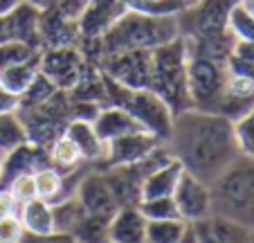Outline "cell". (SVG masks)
Segmentation results:
<instances>
[{"mask_svg":"<svg viewBox=\"0 0 254 243\" xmlns=\"http://www.w3.org/2000/svg\"><path fill=\"white\" fill-rule=\"evenodd\" d=\"M164 144L185 171L207 185H211L241 156L234 119L198 108L173 115L171 135Z\"/></svg>","mask_w":254,"mask_h":243,"instance_id":"obj_1","label":"cell"},{"mask_svg":"<svg viewBox=\"0 0 254 243\" xmlns=\"http://www.w3.org/2000/svg\"><path fill=\"white\" fill-rule=\"evenodd\" d=\"M180 36L178 16H151L135 9H124L111 27L99 36L101 52L117 54L128 50H155Z\"/></svg>","mask_w":254,"mask_h":243,"instance_id":"obj_2","label":"cell"},{"mask_svg":"<svg viewBox=\"0 0 254 243\" xmlns=\"http://www.w3.org/2000/svg\"><path fill=\"white\" fill-rule=\"evenodd\" d=\"M211 216L254 232V158L239 156L209 185Z\"/></svg>","mask_w":254,"mask_h":243,"instance_id":"obj_3","label":"cell"},{"mask_svg":"<svg viewBox=\"0 0 254 243\" xmlns=\"http://www.w3.org/2000/svg\"><path fill=\"white\" fill-rule=\"evenodd\" d=\"M187 43L183 36H178L171 43L151 50V81L149 88L158 97L167 101L173 115L191 108L187 88Z\"/></svg>","mask_w":254,"mask_h":243,"instance_id":"obj_4","label":"cell"},{"mask_svg":"<svg viewBox=\"0 0 254 243\" xmlns=\"http://www.w3.org/2000/svg\"><path fill=\"white\" fill-rule=\"evenodd\" d=\"M101 79L113 106H122L124 110H128L146 133L155 135L160 142H167L173 126V110L162 97H158L151 88H139V90L124 88L106 75H101Z\"/></svg>","mask_w":254,"mask_h":243,"instance_id":"obj_5","label":"cell"},{"mask_svg":"<svg viewBox=\"0 0 254 243\" xmlns=\"http://www.w3.org/2000/svg\"><path fill=\"white\" fill-rule=\"evenodd\" d=\"M189 52V50H187ZM227 79L225 61L189 52L187 61V88L191 108L218 113Z\"/></svg>","mask_w":254,"mask_h":243,"instance_id":"obj_6","label":"cell"},{"mask_svg":"<svg viewBox=\"0 0 254 243\" xmlns=\"http://www.w3.org/2000/svg\"><path fill=\"white\" fill-rule=\"evenodd\" d=\"M104 75L120 86L139 90L149 88L151 81V50H128V52L106 54Z\"/></svg>","mask_w":254,"mask_h":243,"instance_id":"obj_7","label":"cell"},{"mask_svg":"<svg viewBox=\"0 0 254 243\" xmlns=\"http://www.w3.org/2000/svg\"><path fill=\"white\" fill-rule=\"evenodd\" d=\"M173 203L178 207V214L180 219L187 221V223H196V221L209 219L211 216V191L209 185L202 182L200 178L191 176L189 171L180 173L178 178V185L171 194Z\"/></svg>","mask_w":254,"mask_h":243,"instance_id":"obj_8","label":"cell"},{"mask_svg":"<svg viewBox=\"0 0 254 243\" xmlns=\"http://www.w3.org/2000/svg\"><path fill=\"white\" fill-rule=\"evenodd\" d=\"M158 144H162L155 135L146 131H135L126 133L122 138H115L106 142V153L97 164V169H111V167H124V164H135L142 158H146Z\"/></svg>","mask_w":254,"mask_h":243,"instance_id":"obj_9","label":"cell"},{"mask_svg":"<svg viewBox=\"0 0 254 243\" xmlns=\"http://www.w3.org/2000/svg\"><path fill=\"white\" fill-rule=\"evenodd\" d=\"M74 196L83 205L86 214L101 216V219H111L117 212V203L111 194V187L106 182V176L101 169H92V171L83 173L77 180L74 187Z\"/></svg>","mask_w":254,"mask_h":243,"instance_id":"obj_10","label":"cell"},{"mask_svg":"<svg viewBox=\"0 0 254 243\" xmlns=\"http://www.w3.org/2000/svg\"><path fill=\"white\" fill-rule=\"evenodd\" d=\"M81 57L77 50L67 45H54L52 50L41 54V72L52 81L59 90L77 86L81 79Z\"/></svg>","mask_w":254,"mask_h":243,"instance_id":"obj_11","label":"cell"},{"mask_svg":"<svg viewBox=\"0 0 254 243\" xmlns=\"http://www.w3.org/2000/svg\"><path fill=\"white\" fill-rule=\"evenodd\" d=\"M106 176V182L111 187V194L115 198L117 207L126 205H139L142 200V171L137 164H124V167H111L101 169Z\"/></svg>","mask_w":254,"mask_h":243,"instance_id":"obj_12","label":"cell"},{"mask_svg":"<svg viewBox=\"0 0 254 243\" xmlns=\"http://www.w3.org/2000/svg\"><path fill=\"white\" fill-rule=\"evenodd\" d=\"M146 223L137 205L117 207L108 223V243H146Z\"/></svg>","mask_w":254,"mask_h":243,"instance_id":"obj_13","label":"cell"},{"mask_svg":"<svg viewBox=\"0 0 254 243\" xmlns=\"http://www.w3.org/2000/svg\"><path fill=\"white\" fill-rule=\"evenodd\" d=\"M95 124V131L104 142H111L115 138H122L126 133H135V131H144L142 126L135 122V117L124 110L122 106H106V108H99V113L92 119Z\"/></svg>","mask_w":254,"mask_h":243,"instance_id":"obj_14","label":"cell"},{"mask_svg":"<svg viewBox=\"0 0 254 243\" xmlns=\"http://www.w3.org/2000/svg\"><path fill=\"white\" fill-rule=\"evenodd\" d=\"M63 133L72 140V142L77 144L79 153H81L83 160L88 162H99L106 153V142L97 135L95 131V124L88 122V119H79V117H72L70 122L65 124Z\"/></svg>","mask_w":254,"mask_h":243,"instance_id":"obj_15","label":"cell"},{"mask_svg":"<svg viewBox=\"0 0 254 243\" xmlns=\"http://www.w3.org/2000/svg\"><path fill=\"white\" fill-rule=\"evenodd\" d=\"M183 173V164L173 158L167 164L153 169L149 176L142 180V200L144 198H164L171 196L178 185V178Z\"/></svg>","mask_w":254,"mask_h":243,"instance_id":"obj_16","label":"cell"},{"mask_svg":"<svg viewBox=\"0 0 254 243\" xmlns=\"http://www.w3.org/2000/svg\"><path fill=\"white\" fill-rule=\"evenodd\" d=\"M18 219L25 232L32 234H52L54 232V212L52 203L45 198H34L18 207Z\"/></svg>","mask_w":254,"mask_h":243,"instance_id":"obj_17","label":"cell"},{"mask_svg":"<svg viewBox=\"0 0 254 243\" xmlns=\"http://www.w3.org/2000/svg\"><path fill=\"white\" fill-rule=\"evenodd\" d=\"M39 72H41V54L29 59V61H25V63H18V66L0 70V83L5 88H9L14 95L23 97L25 90L32 86V81L36 79Z\"/></svg>","mask_w":254,"mask_h":243,"instance_id":"obj_18","label":"cell"},{"mask_svg":"<svg viewBox=\"0 0 254 243\" xmlns=\"http://www.w3.org/2000/svg\"><path fill=\"white\" fill-rule=\"evenodd\" d=\"M52 212H54V232H63V234H72L81 225V221L86 219V210H83L77 196H67V198L59 200V203H52Z\"/></svg>","mask_w":254,"mask_h":243,"instance_id":"obj_19","label":"cell"},{"mask_svg":"<svg viewBox=\"0 0 254 243\" xmlns=\"http://www.w3.org/2000/svg\"><path fill=\"white\" fill-rule=\"evenodd\" d=\"M34 182H36V191L39 198H45L50 203H59L65 198L63 189H65V173L57 169L54 164H45V167L34 171Z\"/></svg>","mask_w":254,"mask_h":243,"instance_id":"obj_20","label":"cell"},{"mask_svg":"<svg viewBox=\"0 0 254 243\" xmlns=\"http://www.w3.org/2000/svg\"><path fill=\"white\" fill-rule=\"evenodd\" d=\"M29 142L20 113H2L0 115V153H9L16 147Z\"/></svg>","mask_w":254,"mask_h":243,"instance_id":"obj_21","label":"cell"},{"mask_svg":"<svg viewBox=\"0 0 254 243\" xmlns=\"http://www.w3.org/2000/svg\"><path fill=\"white\" fill-rule=\"evenodd\" d=\"M189 223L183 219H164L146 223V243H178Z\"/></svg>","mask_w":254,"mask_h":243,"instance_id":"obj_22","label":"cell"},{"mask_svg":"<svg viewBox=\"0 0 254 243\" xmlns=\"http://www.w3.org/2000/svg\"><path fill=\"white\" fill-rule=\"evenodd\" d=\"M48 156H50V162H52L57 169H61V171L63 169H74L79 162H83L77 144L72 142L65 133H61V135L54 138V142L50 144Z\"/></svg>","mask_w":254,"mask_h":243,"instance_id":"obj_23","label":"cell"},{"mask_svg":"<svg viewBox=\"0 0 254 243\" xmlns=\"http://www.w3.org/2000/svg\"><path fill=\"white\" fill-rule=\"evenodd\" d=\"M225 68L232 75H243L254 79V43L234 38V45H232V52L225 61Z\"/></svg>","mask_w":254,"mask_h":243,"instance_id":"obj_24","label":"cell"},{"mask_svg":"<svg viewBox=\"0 0 254 243\" xmlns=\"http://www.w3.org/2000/svg\"><path fill=\"white\" fill-rule=\"evenodd\" d=\"M39 54L41 52L36 45H29L25 41H2L0 43V70L25 63L29 59L39 57Z\"/></svg>","mask_w":254,"mask_h":243,"instance_id":"obj_25","label":"cell"},{"mask_svg":"<svg viewBox=\"0 0 254 243\" xmlns=\"http://www.w3.org/2000/svg\"><path fill=\"white\" fill-rule=\"evenodd\" d=\"M108 223L111 219L86 214L81 225L72 232V237L77 243H108Z\"/></svg>","mask_w":254,"mask_h":243,"instance_id":"obj_26","label":"cell"},{"mask_svg":"<svg viewBox=\"0 0 254 243\" xmlns=\"http://www.w3.org/2000/svg\"><path fill=\"white\" fill-rule=\"evenodd\" d=\"M139 212L146 216V221H164V219H180L178 207L171 196L164 198H144L139 200Z\"/></svg>","mask_w":254,"mask_h":243,"instance_id":"obj_27","label":"cell"},{"mask_svg":"<svg viewBox=\"0 0 254 243\" xmlns=\"http://www.w3.org/2000/svg\"><path fill=\"white\" fill-rule=\"evenodd\" d=\"M234 135L241 156L254 158V108H250L245 115L234 119Z\"/></svg>","mask_w":254,"mask_h":243,"instance_id":"obj_28","label":"cell"},{"mask_svg":"<svg viewBox=\"0 0 254 243\" xmlns=\"http://www.w3.org/2000/svg\"><path fill=\"white\" fill-rule=\"evenodd\" d=\"M5 189L9 191V196L14 198L16 205H25L29 200L39 198V191H36V182H34V173H18L14 176L9 182L5 185Z\"/></svg>","mask_w":254,"mask_h":243,"instance_id":"obj_29","label":"cell"},{"mask_svg":"<svg viewBox=\"0 0 254 243\" xmlns=\"http://www.w3.org/2000/svg\"><path fill=\"white\" fill-rule=\"evenodd\" d=\"M230 32L239 41H250L254 43V16L245 9L243 5H236L230 14Z\"/></svg>","mask_w":254,"mask_h":243,"instance_id":"obj_30","label":"cell"},{"mask_svg":"<svg viewBox=\"0 0 254 243\" xmlns=\"http://www.w3.org/2000/svg\"><path fill=\"white\" fill-rule=\"evenodd\" d=\"M211 225H214V234L218 243H248L250 241V230L241 228V225L232 223L221 216H211Z\"/></svg>","mask_w":254,"mask_h":243,"instance_id":"obj_31","label":"cell"},{"mask_svg":"<svg viewBox=\"0 0 254 243\" xmlns=\"http://www.w3.org/2000/svg\"><path fill=\"white\" fill-rule=\"evenodd\" d=\"M23 234H25V228L16 214L0 219V243H18Z\"/></svg>","mask_w":254,"mask_h":243,"instance_id":"obj_32","label":"cell"},{"mask_svg":"<svg viewBox=\"0 0 254 243\" xmlns=\"http://www.w3.org/2000/svg\"><path fill=\"white\" fill-rule=\"evenodd\" d=\"M18 243H77L72 234H63V232H52V234H32L25 232L20 237Z\"/></svg>","mask_w":254,"mask_h":243,"instance_id":"obj_33","label":"cell"},{"mask_svg":"<svg viewBox=\"0 0 254 243\" xmlns=\"http://www.w3.org/2000/svg\"><path fill=\"white\" fill-rule=\"evenodd\" d=\"M191 228H193V234H196L198 243H218V239H216V234H214V225H211V216L191 223Z\"/></svg>","mask_w":254,"mask_h":243,"instance_id":"obj_34","label":"cell"},{"mask_svg":"<svg viewBox=\"0 0 254 243\" xmlns=\"http://www.w3.org/2000/svg\"><path fill=\"white\" fill-rule=\"evenodd\" d=\"M20 110V97L14 95L9 88L0 83V115L2 113H18Z\"/></svg>","mask_w":254,"mask_h":243,"instance_id":"obj_35","label":"cell"},{"mask_svg":"<svg viewBox=\"0 0 254 243\" xmlns=\"http://www.w3.org/2000/svg\"><path fill=\"white\" fill-rule=\"evenodd\" d=\"M9 214L18 216V205L14 203V198L9 196V191L0 189V219H2V216H9Z\"/></svg>","mask_w":254,"mask_h":243,"instance_id":"obj_36","label":"cell"},{"mask_svg":"<svg viewBox=\"0 0 254 243\" xmlns=\"http://www.w3.org/2000/svg\"><path fill=\"white\" fill-rule=\"evenodd\" d=\"M23 0H0V16H7L20 5Z\"/></svg>","mask_w":254,"mask_h":243,"instance_id":"obj_37","label":"cell"},{"mask_svg":"<svg viewBox=\"0 0 254 243\" xmlns=\"http://www.w3.org/2000/svg\"><path fill=\"white\" fill-rule=\"evenodd\" d=\"M178 243H198V239H196V234H193V228H191V223H189V228H187V232L183 234V239Z\"/></svg>","mask_w":254,"mask_h":243,"instance_id":"obj_38","label":"cell"},{"mask_svg":"<svg viewBox=\"0 0 254 243\" xmlns=\"http://www.w3.org/2000/svg\"><path fill=\"white\" fill-rule=\"evenodd\" d=\"M241 5H243V7H245V9H248V11H250V14H252V16H254V0H241Z\"/></svg>","mask_w":254,"mask_h":243,"instance_id":"obj_39","label":"cell"},{"mask_svg":"<svg viewBox=\"0 0 254 243\" xmlns=\"http://www.w3.org/2000/svg\"><path fill=\"white\" fill-rule=\"evenodd\" d=\"M2 167H5V153H0V178H2Z\"/></svg>","mask_w":254,"mask_h":243,"instance_id":"obj_40","label":"cell"},{"mask_svg":"<svg viewBox=\"0 0 254 243\" xmlns=\"http://www.w3.org/2000/svg\"><path fill=\"white\" fill-rule=\"evenodd\" d=\"M185 7H189V5H193V2H198V0H180Z\"/></svg>","mask_w":254,"mask_h":243,"instance_id":"obj_41","label":"cell"},{"mask_svg":"<svg viewBox=\"0 0 254 243\" xmlns=\"http://www.w3.org/2000/svg\"><path fill=\"white\" fill-rule=\"evenodd\" d=\"M248 243H254V232H250V241Z\"/></svg>","mask_w":254,"mask_h":243,"instance_id":"obj_42","label":"cell"}]
</instances>
